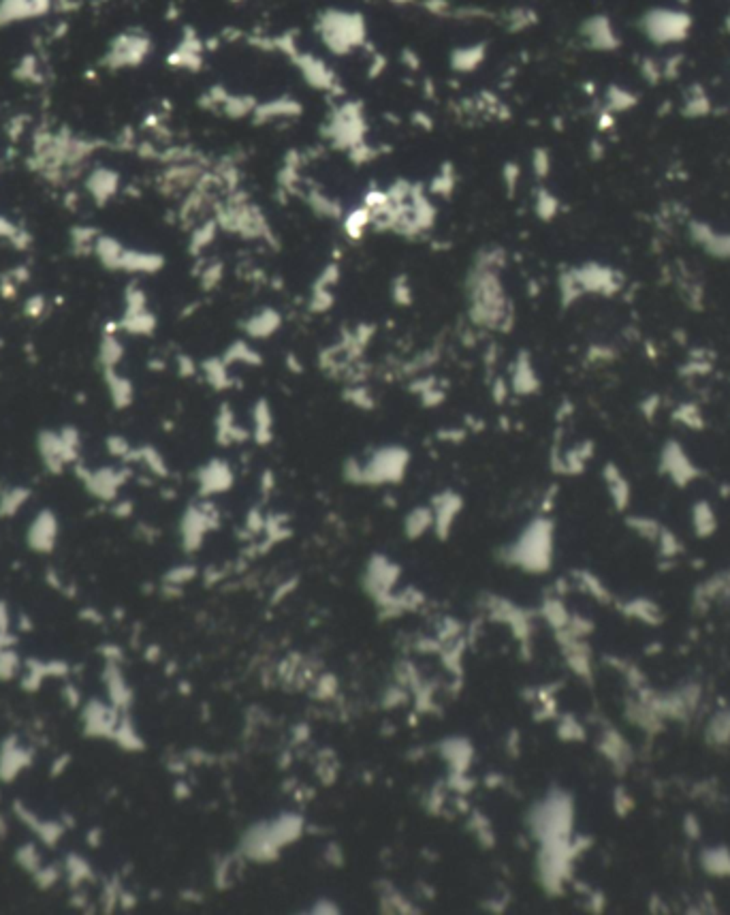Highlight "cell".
Here are the masks:
<instances>
[{
	"label": "cell",
	"mask_w": 730,
	"mask_h": 915,
	"mask_svg": "<svg viewBox=\"0 0 730 915\" xmlns=\"http://www.w3.org/2000/svg\"><path fill=\"white\" fill-rule=\"evenodd\" d=\"M549 552H551V527L549 522L538 520L525 531V535L513 548V558L515 562L523 564V567L543 569L549 562Z\"/></svg>",
	"instance_id": "obj_4"
},
{
	"label": "cell",
	"mask_w": 730,
	"mask_h": 915,
	"mask_svg": "<svg viewBox=\"0 0 730 915\" xmlns=\"http://www.w3.org/2000/svg\"><path fill=\"white\" fill-rule=\"evenodd\" d=\"M432 527H434V511L432 509H414L406 518V533L410 537H421Z\"/></svg>",
	"instance_id": "obj_20"
},
{
	"label": "cell",
	"mask_w": 730,
	"mask_h": 915,
	"mask_svg": "<svg viewBox=\"0 0 730 915\" xmlns=\"http://www.w3.org/2000/svg\"><path fill=\"white\" fill-rule=\"evenodd\" d=\"M665 460H667V471L677 479L679 484L690 482V477L696 475L694 466L688 462V458H685L683 451H681L679 447H675V445H671V447L667 449Z\"/></svg>",
	"instance_id": "obj_13"
},
{
	"label": "cell",
	"mask_w": 730,
	"mask_h": 915,
	"mask_svg": "<svg viewBox=\"0 0 730 915\" xmlns=\"http://www.w3.org/2000/svg\"><path fill=\"white\" fill-rule=\"evenodd\" d=\"M534 171L538 173V176H547L549 173V155L545 150L534 152Z\"/></svg>",
	"instance_id": "obj_39"
},
{
	"label": "cell",
	"mask_w": 730,
	"mask_h": 915,
	"mask_svg": "<svg viewBox=\"0 0 730 915\" xmlns=\"http://www.w3.org/2000/svg\"><path fill=\"white\" fill-rule=\"evenodd\" d=\"M75 894L71 896V905L75 907V909H83V907H88V901H85V896L81 894L79 889H73Z\"/></svg>",
	"instance_id": "obj_44"
},
{
	"label": "cell",
	"mask_w": 730,
	"mask_h": 915,
	"mask_svg": "<svg viewBox=\"0 0 730 915\" xmlns=\"http://www.w3.org/2000/svg\"><path fill=\"white\" fill-rule=\"evenodd\" d=\"M272 428H274V415L267 400H258L254 406V437L258 443L272 441Z\"/></svg>",
	"instance_id": "obj_18"
},
{
	"label": "cell",
	"mask_w": 730,
	"mask_h": 915,
	"mask_svg": "<svg viewBox=\"0 0 730 915\" xmlns=\"http://www.w3.org/2000/svg\"><path fill=\"white\" fill-rule=\"evenodd\" d=\"M19 629L21 631H32V622L28 620L26 614H19Z\"/></svg>",
	"instance_id": "obj_45"
},
{
	"label": "cell",
	"mask_w": 730,
	"mask_h": 915,
	"mask_svg": "<svg viewBox=\"0 0 730 915\" xmlns=\"http://www.w3.org/2000/svg\"><path fill=\"white\" fill-rule=\"evenodd\" d=\"M585 39L589 41V46L596 50H615L619 46V37L611 24V19L605 15H594L587 24H585Z\"/></svg>",
	"instance_id": "obj_8"
},
{
	"label": "cell",
	"mask_w": 730,
	"mask_h": 915,
	"mask_svg": "<svg viewBox=\"0 0 730 915\" xmlns=\"http://www.w3.org/2000/svg\"><path fill=\"white\" fill-rule=\"evenodd\" d=\"M346 400H350L352 404H357L361 409H372L374 406V398L369 396V391L363 385H355L346 391Z\"/></svg>",
	"instance_id": "obj_33"
},
{
	"label": "cell",
	"mask_w": 730,
	"mask_h": 915,
	"mask_svg": "<svg viewBox=\"0 0 730 915\" xmlns=\"http://www.w3.org/2000/svg\"><path fill=\"white\" fill-rule=\"evenodd\" d=\"M203 477H205L203 486H205L207 492H223V490H227L233 484L231 469L227 464H223V462H212L207 466V471L203 473Z\"/></svg>",
	"instance_id": "obj_17"
},
{
	"label": "cell",
	"mask_w": 730,
	"mask_h": 915,
	"mask_svg": "<svg viewBox=\"0 0 730 915\" xmlns=\"http://www.w3.org/2000/svg\"><path fill=\"white\" fill-rule=\"evenodd\" d=\"M205 373H207L210 381H212L216 387H220V389L231 387L229 366L225 364L223 357H220V360H214V362H207V364H205Z\"/></svg>",
	"instance_id": "obj_23"
},
{
	"label": "cell",
	"mask_w": 730,
	"mask_h": 915,
	"mask_svg": "<svg viewBox=\"0 0 730 915\" xmlns=\"http://www.w3.org/2000/svg\"><path fill=\"white\" fill-rule=\"evenodd\" d=\"M369 221H372V212H369L365 206L359 208V210H352V212L346 216V221H344L346 235H350V237H359V235L365 231V227H367Z\"/></svg>",
	"instance_id": "obj_22"
},
{
	"label": "cell",
	"mask_w": 730,
	"mask_h": 915,
	"mask_svg": "<svg viewBox=\"0 0 730 915\" xmlns=\"http://www.w3.org/2000/svg\"><path fill=\"white\" fill-rule=\"evenodd\" d=\"M408 466V451L402 447H385L376 451L367 464L350 462L346 466V475L350 482L381 484V482H397L402 479Z\"/></svg>",
	"instance_id": "obj_2"
},
{
	"label": "cell",
	"mask_w": 730,
	"mask_h": 915,
	"mask_svg": "<svg viewBox=\"0 0 730 915\" xmlns=\"http://www.w3.org/2000/svg\"><path fill=\"white\" fill-rule=\"evenodd\" d=\"M574 278H577L579 287L585 291H596V293H613L617 289L619 282H615V272L602 266H585L581 270L572 272Z\"/></svg>",
	"instance_id": "obj_7"
},
{
	"label": "cell",
	"mask_w": 730,
	"mask_h": 915,
	"mask_svg": "<svg viewBox=\"0 0 730 915\" xmlns=\"http://www.w3.org/2000/svg\"><path fill=\"white\" fill-rule=\"evenodd\" d=\"M58 879H60V870H58V866H41L37 873H32V881L37 883V887L39 889H50V887H54L56 883H58Z\"/></svg>",
	"instance_id": "obj_27"
},
{
	"label": "cell",
	"mask_w": 730,
	"mask_h": 915,
	"mask_svg": "<svg viewBox=\"0 0 730 915\" xmlns=\"http://www.w3.org/2000/svg\"><path fill=\"white\" fill-rule=\"evenodd\" d=\"M334 306V291L331 289H318L314 287L312 299H310V311L312 313H325Z\"/></svg>",
	"instance_id": "obj_29"
},
{
	"label": "cell",
	"mask_w": 730,
	"mask_h": 915,
	"mask_svg": "<svg viewBox=\"0 0 730 915\" xmlns=\"http://www.w3.org/2000/svg\"><path fill=\"white\" fill-rule=\"evenodd\" d=\"M69 764H71V755L69 753H62V755H58L56 759H54V764H52V770H50V776L52 778H56V776H60L66 768H69Z\"/></svg>",
	"instance_id": "obj_37"
},
{
	"label": "cell",
	"mask_w": 730,
	"mask_h": 915,
	"mask_svg": "<svg viewBox=\"0 0 730 915\" xmlns=\"http://www.w3.org/2000/svg\"><path fill=\"white\" fill-rule=\"evenodd\" d=\"M511 389L517 391V394H534L538 389V377L536 370L532 366V360H529L527 353H521L513 366V377H511Z\"/></svg>",
	"instance_id": "obj_11"
},
{
	"label": "cell",
	"mask_w": 730,
	"mask_h": 915,
	"mask_svg": "<svg viewBox=\"0 0 730 915\" xmlns=\"http://www.w3.org/2000/svg\"><path fill=\"white\" fill-rule=\"evenodd\" d=\"M79 618L85 620V622H92V624H101L103 622V616L97 612L94 607H83L81 612H79Z\"/></svg>",
	"instance_id": "obj_41"
},
{
	"label": "cell",
	"mask_w": 730,
	"mask_h": 915,
	"mask_svg": "<svg viewBox=\"0 0 730 915\" xmlns=\"http://www.w3.org/2000/svg\"><path fill=\"white\" fill-rule=\"evenodd\" d=\"M634 103H636V97L624 88H619V86H613V88L609 90V110H613V112H624Z\"/></svg>",
	"instance_id": "obj_26"
},
{
	"label": "cell",
	"mask_w": 730,
	"mask_h": 915,
	"mask_svg": "<svg viewBox=\"0 0 730 915\" xmlns=\"http://www.w3.org/2000/svg\"><path fill=\"white\" fill-rule=\"evenodd\" d=\"M694 235H696L698 242L707 250H711L713 255L730 257V235L716 233V231H711L709 227H704V225H694Z\"/></svg>",
	"instance_id": "obj_14"
},
{
	"label": "cell",
	"mask_w": 730,
	"mask_h": 915,
	"mask_svg": "<svg viewBox=\"0 0 730 915\" xmlns=\"http://www.w3.org/2000/svg\"><path fill=\"white\" fill-rule=\"evenodd\" d=\"M696 529H698L700 535H707V533H711L716 529V518H713L711 509L707 507L704 503H700L696 507Z\"/></svg>",
	"instance_id": "obj_32"
},
{
	"label": "cell",
	"mask_w": 730,
	"mask_h": 915,
	"mask_svg": "<svg viewBox=\"0 0 730 915\" xmlns=\"http://www.w3.org/2000/svg\"><path fill=\"white\" fill-rule=\"evenodd\" d=\"M114 740L116 742L124 749V751H141L145 745H143V740L139 738V734L135 731V727H132V723H130V718L128 716H124V718H120V723H118V727H116V731H114Z\"/></svg>",
	"instance_id": "obj_19"
},
{
	"label": "cell",
	"mask_w": 730,
	"mask_h": 915,
	"mask_svg": "<svg viewBox=\"0 0 730 915\" xmlns=\"http://www.w3.org/2000/svg\"><path fill=\"white\" fill-rule=\"evenodd\" d=\"M280 313L274 308H263L258 313H254L246 323H243V330H246L248 336L252 338H270L276 334V330L280 328Z\"/></svg>",
	"instance_id": "obj_12"
},
{
	"label": "cell",
	"mask_w": 730,
	"mask_h": 915,
	"mask_svg": "<svg viewBox=\"0 0 730 915\" xmlns=\"http://www.w3.org/2000/svg\"><path fill=\"white\" fill-rule=\"evenodd\" d=\"M9 834V825H7V821L0 817V840H5V836Z\"/></svg>",
	"instance_id": "obj_47"
},
{
	"label": "cell",
	"mask_w": 730,
	"mask_h": 915,
	"mask_svg": "<svg viewBox=\"0 0 730 915\" xmlns=\"http://www.w3.org/2000/svg\"><path fill=\"white\" fill-rule=\"evenodd\" d=\"M459 509H461V498L457 494L445 492V494L436 496L432 511H434V529L440 537H445L449 533Z\"/></svg>",
	"instance_id": "obj_9"
},
{
	"label": "cell",
	"mask_w": 730,
	"mask_h": 915,
	"mask_svg": "<svg viewBox=\"0 0 730 915\" xmlns=\"http://www.w3.org/2000/svg\"><path fill=\"white\" fill-rule=\"evenodd\" d=\"M103 680L107 685V693H109V700H112V706H116L118 710L128 708L130 700H132V691L126 687L118 663H107V667L103 669Z\"/></svg>",
	"instance_id": "obj_10"
},
{
	"label": "cell",
	"mask_w": 730,
	"mask_h": 915,
	"mask_svg": "<svg viewBox=\"0 0 730 915\" xmlns=\"http://www.w3.org/2000/svg\"><path fill=\"white\" fill-rule=\"evenodd\" d=\"M709 112V99H707L704 90L694 86L692 92L685 99V114L688 116H704Z\"/></svg>",
	"instance_id": "obj_24"
},
{
	"label": "cell",
	"mask_w": 730,
	"mask_h": 915,
	"mask_svg": "<svg viewBox=\"0 0 730 915\" xmlns=\"http://www.w3.org/2000/svg\"><path fill=\"white\" fill-rule=\"evenodd\" d=\"M15 862H17V866L19 868H24L26 873H37V870L43 866L41 864V854H39V849H37V845H32V843H24L21 845L17 852H15Z\"/></svg>",
	"instance_id": "obj_21"
},
{
	"label": "cell",
	"mask_w": 730,
	"mask_h": 915,
	"mask_svg": "<svg viewBox=\"0 0 730 915\" xmlns=\"http://www.w3.org/2000/svg\"><path fill=\"white\" fill-rule=\"evenodd\" d=\"M30 764H32V753L26 749H19L15 736L3 740V745H0V780L11 783Z\"/></svg>",
	"instance_id": "obj_6"
},
{
	"label": "cell",
	"mask_w": 730,
	"mask_h": 915,
	"mask_svg": "<svg viewBox=\"0 0 730 915\" xmlns=\"http://www.w3.org/2000/svg\"><path fill=\"white\" fill-rule=\"evenodd\" d=\"M432 188L436 190V193H440V195H447V193H451L453 190V178H451V171H445L442 176L432 184Z\"/></svg>",
	"instance_id": "obj_38"
},
{
	"label": "cell",
	"mask_w": 730,
	"mask_h": 915,
	"mask_svg": "<svg viewBox=\"0 0 730 915\" xmlns=\"http://www.w3.org/2000/svg\"><path fill=\"white\" fill-rule=\"evenodd\" d=\"M258 118H276V116H293V114H299V105H295L293 101H276V103H270V105H265V110L263 107H258Z\"/></svg>",
	"instance_id": "obj_25"
},
{
	"label": "cell",
	"mask_w": 730,
	"mask_h": 915,
	"mask_svg": "<svg viewBox=\"0 0 730 915\" xmlns=\"http://www.w3.org/2000/svg\"><path fill=\"white\" fill-rule=\"evenodd\" d=\"M536 212L540 214V219H553L556 212H558V199L553 197L551 193L540 190L538 197H536Z\"/></svg>",
	"instance_id": "obj_30"
},
{
	"label": "cell",
	"mask_w": 730,
	"mask_h": 915,
	"mask_svg": "<svg viewBox=\"0 0 730 915\" xmlns=\"http://www.w3.org/2000/svg\"><path fill=\"white\" fill-rule=\"evenodd\" d=\"M223 360H225L227 366H231V364L258 366V364L263 362V357L258 355L256 348H252L246 340H237V342H233V344L227 348V353L223 355Z\"/></svg>",
	"instance_id": "obj_16"
},
{
	"label": "cell",
	"mask_w": 730,
	"mask_h": 915,
	"mask_svg": "<svg viewBox=\"0 0 730 915\" xmlns=\"http://www.w3.org/2000/svg\"><path fill=\"white\" fill-rule=\"evenodd\" d=\"M640 30L658 46H671V43L688 39L692 30V17L681 9H649L640 17Z\"/></svg>",
	"instance_id": "obj_3"
},
{
	"label": "cell",
	"mask_w": 730,
	"mask_h": 915,
	"mask_svg": "<svg viewBox=\"0 0 730 915\" xmlns=\"http://www.w3.org/2000/svg\"><path fill=\"white\" fill-rule=\"evenodd\" d=\"M99 652L107 659V663H120V661L124 659L122 648H120V646H114V644H105V646H101Z\"/></svg>",
	"instance_id": "obj_36"
},
{
	"label": "cell",
	"mask_w": 730,
	"mask_h": 915,
	"mask_svg": "<svg viewBox=\"0 0 730 915\" xmlns=\"http://www.w3.org/2000/svg\"><path fill=\"white\" fill-rule=\"evenodd\" d=\"M508 391H511V383H508L506 379H502V377H498V379L494 381V385H491L494 400H496L498 404H502V402L506 400V396H508Z\"/></svg>",
	"instance_id": "obj_35"
},
{
	"label": "cell",
	"mask_w": 730,
	"mask_h": 915,
	"mask_svg": "<svg viewBox=\"0 0 730 915\" xmlns=\"http://www.w3.org/2000/svg\"><path fill=\"white\" fill-rule=\"evenodd\" d=\"M62 695H64V700L69 702L71 708H77L81 704V693H79V689L75 685H66L62 689Z\"/></svg>",
	"instance_id": "obj_40"
},
{
	"label": "cell",
	"mask_w": 730,
	"mask_h": 915,
	"mask_svg": "<svg viewBox=\"0 0 730 915\" xmlns=\"http://www.w3.org/2000/svg\"><path fill=\"white\" fill-rule=\"evenodd\" d=\"M101 836H103V830H101V827H92V830L88 832V845H90L92 849H97V847L101 845V840H103Z\"/></svg>",
	"instance_id": "obj_42"
},
{
	"label": "cell",
	"mask_w": 730,
	"mask_h": 915,
	"mask_svg": "<svg viewBox=\"0 0 730 915\" xmlns=\"http://www.w3.org/2000/svg\"><path fill=\"white\" fill-rule=\"evenodd\" d=\"M393 299H395V304H400V306H408V304L412 302V287H410V282H408L406 276L395 278V282H393Z\"/></svg>",
	"instance_id": "obj_31"
},
{
	"label": "cell",
	"mask_w": 730,
	"mask_h": 915,
	"mask_svg": "<svg viewBox=\"0 0 730 915\" xmlns=\"http://www.w3.org/2000/svg\"><path fill=\"white\" fill-rule=\"evenodd\" d=\"M0 631H9V609L5 603H0Z\"/></svg>",
	"instance_id": "obj_43"
},
{
	"label": "cell",
	"mask_w": 730,
	"mask_h": 915,
	"mask_svg": "<svg viewBox=\"0 0 730 915\" xmlns=\"http://www.w3.org/2000/svg\"><path fill=\"white\" fill-rule=\"evenodd\" d=\"M120 883H118V879L114 877L112 881H107V885H105V889H103V896H101V903H103V907H105V911H112L116 905H118V898H120Z\"/></svg>",
	"instance_id": "obj_34"
},
{
	"label": "cell",
	"mask_w": 730,
	"mask_h": 915,
	"mask_svg": "<svg viewBox=\"0 0 730 915\" xmlns=\"http://www.w3.org/2000/svg\"><path fill=\"white\" fill-rule=\"evenodd\" d=\"M64 870H66V881H69V885L73 889H79V885L83 881H94V873H92L90 864L77 854H69V858H66V862H64Z\"/></svg>",
	"instance_id": "obj_15"
},
{
	"label": "cell",
	"mask_w": 730,
	"mask_h": 915,
	"mask_svg": "<svg viewBox=\"0 0 730 915\" xmlns=\"http://www.w3.org/2000/svg\"><path fill=\"white\" fill-rule=\"evenodd\" d=\"M19 667V659L13 650H0V680H11Z\"/></svg>",
	"instance_id": "obj_28"
},
{
	"label": "cell",
	"mask_w": 730,
	"mask_h": 915,
	"mask_svg": "<svg viewBox=\"0 0 730 915\" xmlns=\"http://www.w3.org/2000/svg\"><path fill=\"white\" fill-rule=\"evenodd\" d=\"M81 723L88 738H114L120 723V712L116 706H105L99 700H90L81 710Z\"/></svg>",
	"instance_id": "obj_5"
},
{
	"label": "cell",
	"mask_w": 730,
	"mask_h": 915,
	"mask_svg": "<svg viewBox=\"0 0 730 915\" xmlns=\"http://www.w3.org/2000/svg\"><path fill=\"white\" fill-rule=\"evenodd\" d=\"M156 657H159V648H156V646H150L148 652H145V659H148V661H156Z\"/></svg>",
	"instance_id": "obj_46"
},
{
	"label": "cell",
	"mask_w": 730,
	"mask_h": 915,
	"mask_svg": "<svg viewBox=\"0 0 730 915\" xmlns=\"http://www.w3.org/2000/svg\"><path fill=\"white\" fill-rule=\"evenodd\" d=\"M470 317L476 325L491 330H508L513 325L511 304L504 297L498 270L476 264L468 282Z\"/></svg>",
	"instance_id": "obj_1"
}]
</instances>
